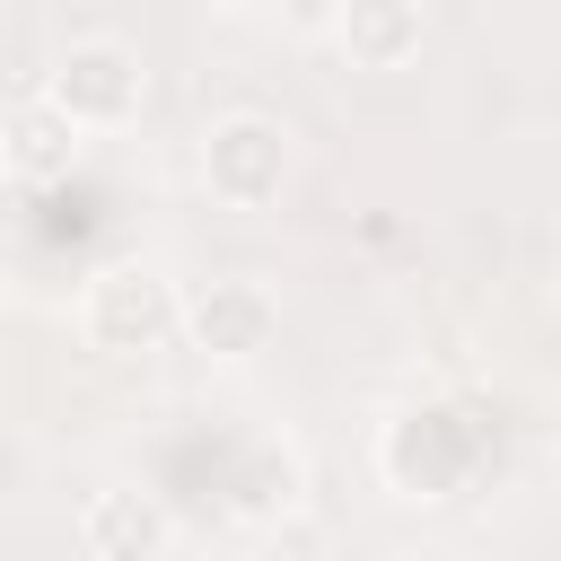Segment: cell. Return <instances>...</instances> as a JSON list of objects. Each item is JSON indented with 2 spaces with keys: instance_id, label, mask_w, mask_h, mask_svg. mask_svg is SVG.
<instances>
[{
  "instance_id": "5",
  "label": "cell",
  "mask_w": 561,
  "mask_h": 561,
  "mask_svg": "<svg viewBox=\"0 0 561 561\" xmlns=\"http://www.w3.org/2000/svg\"><path fill=\"white\" fill-rule=\"evenodd\" d=\"M175 333H184L193 351H210V359H254V351H272L280 307H272V289H263V280H210V289H193V298H184Z\"/></svg>"
},
{
  "instance_id": "1",
  "label": "cell",
  "mask_w": 561,
  "mask_h": 561,
  "mask_svg": "<svg viewBox=\"0 0 561 561\" xmlns=\"http://www.w3.org/2000/svg\"><path fill=\"white\" fill-rule=\"evenodd\" d=\"M377 473H386V491H403V500H456V491L482 473V430H473L456 403H412V412L386 421Z\"/></svg>"
},
{
  "instance_id": "3",
  "label": "cell",
  "mask_w": 561,
  "mask_h": 561,
  "mask_svg": "<svg viewBox=\"0 0 561 561\" xmlns=\"http://www.w3.org/2000/svg\"><path fill=\"white\" fill-rule=\"evenodd\" d=\"M175 316H184V298H175V280H167L158 263H105V272L88 280V298H79L88 342L114 351V359L167 351V342H175Z\"/></svg>"
},
{
  "instance_id": "6",
  "label": "cell",
  "mask_w": 561,
  "mask_h": 561,
  "mask_svg": "<svg viewBox=\"0 0 561 561\" xmlns=\"http://www.w3.org/2000/svg\"><path fill=\"white\" fill-rule=\"evenodd\" d=\"M79 543H88V561H167L175 517H167L158 491L114 482V491H88V508H79Z\"/></svg>"
},
{
  "instance_id": "9",
  "label": "cell",
  "mask_w": 561,
  "mask_h": 561,
  "mask_svg": "<svg viewBox=\"0 0 561 561\" xmlns=\"http://www.w3.org/2000/svg\"><path fill=\"white\" fill-rule=\"evenodd\" d=\"M228 491H237V517H254V526H272V517H289V508H298V491H307V473H298V456H289V447H272V438H254V447L237 456V473H228Z\"/></svg>"
},
{
  "instance_id": "4",
  "label": "cell",
  "mask_w": 561,
  "mask_h": 561,
  "mask_svg": "<svg viewBox=\"0 0 561 561\" xmlns=\"http://www.w3.org/2000/svg\"><path fill=\"white\" fill-rule=\"evenodd\" d=\"M202 184L219 210H272L289 184V131L272 114H219L202 131Z\"/></svg>"
},
{
  "instance_id": "8",
  "label": "cell",
  "mask_w": 561,
  "mask_h": 561,
  "mask_svg": "<svg viewBox=\"0 0 561 561\" xmlns=\"http://www.w3.org/2000/svg\"><path fill=\"white\" fill-rule=\"evenodd\" d=\"M421 9L412 0H351L342 18H333V44L359 61V70H403L412 53H421Z\"/></svg>"
},
{
  "instance_id": "7",
  "label": "cell",
  "mask_w": 561,
  "mask_h": 561,
  "mask_svg": "<svg viewBox=\"0 0 561 561\" xmlns=\"http://www.w3.org/2000/svg\"><path fill=\"white\" fill-rule=\"evenodd\" d=\"M0 167H9L18 184H61V175L79 167V131H70L44 96H18V105L0 114Z\"/></svg>"
},
{
  "instance_id": "2",
  "label": "cell",
  "mask_w": 561,
  "mask_h": 561,
  "mask_svg": "<svg viewBox=\"0 0 561 561\" xmlns=\"http://www.w3.org/2000/svg\"><path fill=\"white\" fill-rule=\"evenodd\" d=\"M149 96V70L123 35H70V53L53 61L44 79V105L70 123V131H105V123H131Z\"/></svg>"
}]
</instances>
